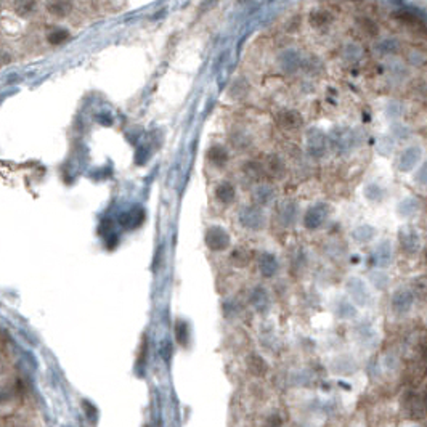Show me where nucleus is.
Segmentation results:
<instances>
[{
  "instance_id": "2",
  "label": "nucleus",
  "mask_w": 427,
  "mask_h": 427,
  "mask_svg": "<svg viewBox=\"0 0 427 427\" xmlns=\"http://www.w3.org/2000/svg\"><path fill=\"white\" fill-rule=\"evenodd\" d=\"M398 244L405 254H416L419 246H421V241H419V235L415 228L411 227H403L398 232Z\"/></svg>"
},
{
  "instance_id": "11",
  "label": "nucleus",
  "mask_w": 427,
  "mask_h": 427,
  "mask_svg": "<svg viewBox=\"0 0 427 427\" xmlns=\"http://www.w3.org/2000/svg\"><path fill=\"white\" fill-rule=\"evenodd\" d=\"M207 158H209V161L212 162V164H215V166H225L227 164V161H228V153H227V150L223 146H212L211 150H209V153H207Z\"/></svg>"
},
{
  "instance_id": "18",
  "label": "nucleus",
  "mask_w": 427,
  "mask_h": 427,
  "mask_svg": "<svg viewBox=\"0 0 427 427\" xmlns=\"http://www.w3.org/2000/svg\"><path fill=\"white\" fill-rule=\"evenodd\" d=\"M280 124L284 125V127H297L302 124V119L297 113L294 111H286L283 113L280 116Z\"/></svg>"
},
{
  "instance_id": "22",
  "label": "nucleus",
  "mask_w": 427,
  "mask_h": 427,
  "mask_svg": "<svg viewBox=\"0 0 427 427\" xmlns=\"http://www.w3.org/2000/svg\"><path fill=\"white\" fill-rule=\"evenodd\" d=\"M357 289L354 291L352 289V293H354V297L357 299V302H360V304H366L368 302V299H369V293H368V289H366V286L363 283H360V281H357V286H355Z\"/></svg>"
},
{
  "instance_id": "9",
  "label": "nucleus",
  "mask_w": 427,
  "mask_h": 427,
  "mask_svg": "<svg viewBox=\"0 0 427 427\" xmlns=\"http://www.w3.org/2000/svg\"><path fill=\"white\" fill-rule=\"evenodd\" d=\"M215 196L220 202H223V204H230V202H233V199H235L233 185L230 182H222L220 185L215 188Z\"/></svg>"
},
{
  "instance_id": "7",
  "label": "nucleus",
  "mask_w": 427,
  "mask_h": 427,
  "mask_svg": "<svg viewBox=\"0 0 427 427\" xmlns=\"http://www.w3.org/2000/svg\"><path fill=\"white\" fill-rule=\"evenodd\" d=\"M47 11L57 18H64L72 11V0H53L47 5Z\"/></svg>"
},
{
  "instance_id": "5",
  "label": "nucleus",
  "mask_w": 427,
  "mask_h": 427,
  "mask_svg": "<svg viewBox=\"0 0 427 427\" xmlns=\"http://www.w3.org/2000/svg\"><path fill=\"white\" fill-rule=\"evenodd\" d=\"M405 408L408 410L411 418H423L427 413V405H426V398L419 397L416 394H408L405 397Z\"/></svg>"
},
{
  "instance_id": "3",
  "label": "nucleus",
  "mask_w": 427,
  "mask_h": 427,
  "mask_svg": "<svg viewBox=\"0 0 427 427\" xmlns=\"http://www.w3.org/2000/svg\"><path fill=\"white\" fill-rule=\"evenodd\" d=\"M421 156H423V150L419 146H408L406 150L402 151V154H400V158L397 161V167L398 171L402 172H410L413 171L418 162L421 161Z\"/></svg>"
},
{
  "instance_id": "6",
  "label": "nucleus",
  "mask_w": 427,
  "mask_h": 427,
  "mask_svg": "<svg viewBox=\"0 0 427 427\" xmlns=\"http://www.w3.org/2000/svg\"><path fill=\"white\" fill-rule=\"evenodd\" d=\"M143 219H145V211H143L141 207L137 206V207L130 209V211H127V212L122 214L121 219H119V222H121V225L124 227V228L133 230V228H137L138 225H141Z\"/></svg>"
},
{
  "instance_id": "23",
  "label": "nucleus",
  "mask_w": 427,
  "mask_h": 427,
  "mask_svg": "<svg viewBox=\"0 0 427 427\" xmlns=\"http://www.w3.org/2000/svg\"><path fill=\"white\" fill-rule=\"evenodd\" d=\"M355 235H357V238H358V240H362V241H369V240L372 238V236L376 235V230H374V228H371V227H362Z\"/></svg>"
},
{
  "instance_id": "13",
  "label": "nucleus",
  "mask_w": 427,
  "mask_h": 427,
  "mask_svg": "<svg viewBox=\"0 0 427 427\" xmlns=\"http://www.w3.org/2000/svg\"><path fill=\"white\" fill-rule=\"evenodd\" d=\"M259 267H260V272L263 273V276H273V273L278 268L275 257L270 255V254H262L260 260H259Z\"/></svg>"
},
{
  "instance_id": "24",
  "label": "nucleus",
  "mask_w": 427,
  "mask_h": 427,
  "mask_svg": "<svg viewBox=\"0 0 427 427\" xmlns=\"http://www.w3.org/2000/svg\"><path fill=\"white\" fill-rule=\"evenodd\" d=\"M416 182L421 183V185H427V161L419 167V171L416 172Z\"/></svg>"
},
{
  "instance_id": "16",
  "label": "nucleus",
  "mask_w": 427,
  "mask_h": 427,
  "mask_svg": "<svg viewBox=\"0 0 427 427\" xmlns=\"http://www.w3.org/2000/svg\"><path fill=\"white\" fill-rule=\"evenodd\" d=\"M247 365H249L250 372H252V374H255V376H262L263 372L267 371V365H265V362H263L262 358H260V357H257V355H250V357H249V360H247Z\"/></svg>"
},
{
  "instance_id": "15",
  "label": "nucleus",
  "mask_w": 427,
  "mask_h": 427,
  "mask_svg": "<svg viewBox=\"0 0 427 427\" xmlns=\"http://www.w3.org/2000/svg\"><path fill=\"white\" fill-rule=\"evenodd\" d=\"M376 259L379 265H389L392 260V249L390 244L387 241H384L382 244H379V247L376 249Z\"/></svg>"
},
{
  "instance_id": "12",
  "label": "nucleus",
  "mask_w": 427,
  "mask_h": 427,
  "mask_svg": "<svg viewBox=\"0 0 427 427\" xmlns=\"http://www.w3.org/2000/svg\"><path fill=\"white\" fill-rule=\"evenodd\" d=\"M419 209V202L416 198H406L398 204L397 212L402 217H411L413 214H416Z\"/></svg>"
},
{
  "instance_id": "20",
  "label": "nucleus",
  "mask_w": 427,
  "mask_h": 427,
  "mask_svg": "<svg viewBox=\"0 0 427 427\" xmlns=\"http://www.w3.org/2000/svg\"><path fill=\"white\" fill-rule=\"evenodd\" d=\"M34 6H36V0H16L13 8L19 16H26L34 10Z\"/></svg>"
},
{
  "instance_id": "17",
  "label": "nucleus",
  "mask_w": 427,
  "mask_h": 427,
  "mask_svg": "<svg viewBox=\"0 0 427 427\" xmlns=\"http://www.w3.org/2000/svg\"><path fill=\"white\" fill-rule=\"evenodd\" d=\"M358 28H360V29L366 34V36H369V37L377 36V32H379V28H377L376 21H372L371 18H362V19H358Z\"/></svg>"
},
{
  "instance_id": "14",
  "label": "nucleus",
  "mask_w": 427,
  "mask_h": 427,
  "mask_svg": "<svg viewBox=\"0 0 427 427\" xmlns=\"http://www.w3.org/2000/svg\"><path fill=\"white\" fill-rule=\"evenodd\" d=\"M241 222H243V225L255 228V227H260V225H262L263 219H262L260 212L254 211V209H246V211L241 214Z\"/></svg>"
},
{
  "instance_id": "1",
  "label": "nucleus",
  "mask_w": 427,
  "mask_h": 427,
  "mask_svg": "<svg viewBox=\"0 0 427 427\" xmlns=\"http://www.w3.org/2000/svg\"><path fill=\"white\" fill-rule=\"evenodd\" d=\"M413 304H415V296H413V291L410 289H398L392 296V310L398 316L410 313Z\"/></svg>"
},
{
  "instance_id": "10",
  "label": "nucleus",
  "mask_w": 427,
  "mask_h": 427,
  "mask_svg": "<svg viewBox=\"0 0 427 427\" xmlns=\"http://www.w3.org/2000/svg\"><path fill=\"white\" fill-rule=\"evenodd\" d=\"M333 21V15L326 10H315L310 13L308 16V23L313 26V28H324Z\"/></svg>"
},
{
  "instance_id": "4",
  "label": "nucleus",
  "mask_w": 427,
  "mask_h": 427,
  "mask_svg": "<svg viewBox=\"0 0 427 427\" xmlns=\"http://www.w3.org/2000/svg\"><path fill=\"white\" fill-rule=\"evenodd\" d=\"M206 243L212 250H223L228 247L230 236L225 230H222L219 227H212V228H209L206 233Z\"/></svg>"
},
{
  "instance_id": "8",
  "label": "nucleus",
  "mask_w": 427,
  "mask_h": 427,
  "mask_svg": "<svg viewBox=\"0 0 427 427\" xmlns=\"http://www.w3.org/2000/svg\"><path fill=\"white\" fill-rule=\"evenodd\" d=\"M324 219H326V211L323 209V206L311 207L305 215V225L308 228H318L324 222Z\"/></svg>"
},
{
  "instance_id": "21",
  "label": "nucleus",
  "mask_w": 427,
  "mask_h": 427,
  "mask_svg": "<svg viewBox=\"0 0 427 427\" xmlns=\"http://www.w3.org/2000/svg\"><path fill=\"white\" fill-rule=\"evenodd\" d=\"M175 336H177V341L182 345H186L188 342V324L185 321H177V328H175Z\"/></svg>"
},
{
  "instance_id": "19",
  "label": "nucleus",
  "mask_w": 427,
  "mask_h": 427,
  "mask_svg": "<svg viewBox=\"0 0 427 427\" xmlns=\"http://www.w3.org/2000/svg\"><path fill=\"white\" fill-rule=\"evenodd\" d=\"M67 39H69V32L66 29H53L47 34V40H49V44L52 45H60L66 42Z\"/></svg>"
}]
</instances>
